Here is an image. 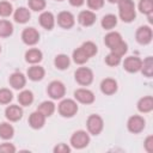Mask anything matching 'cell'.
Segmentation results:
<instances>
[{"instance_id": "4", "label": "cell", "mask_w": 153, "mask_h": 153, "mask_svg": "<svg viewBox=\"0 0 153 153\" xmlns=\"http://www.w3.org/2000/svg\"><path fill=\"white\" fill-rule=\"evenodd\" d=\"M88 142H90V136H88V134H87L86 131H84V130H78V131H75V133L72 135V137H71V143H72V146H73L74 148H76V149H81V148L86 147V146L88 145Z\"/></svg>"}, {"instance_id": "39", "label": "cell", "mask_w": 153, "mask_h": 153, "mask_svg": "<svg viewBox=\"0 0 153 153\" xmlns=\"http://www.w3.org/2000/svg\"><path fill=\"white\" fill-rule=\"evenodd\" d=\"M87 5L92 10H99L104 5V0H87Z\"/></svg>"}, {"instance_id": "1", "label": "cell", "mask_w": 153, "mask_h": 153, "mask_svg": "<svg viewBox=\"0 0 153 153\" xmlns=\"http://www.w3.org/2000/svg\"><path fill=\"white\" fill-rule=\"evenodd\" d=\"M117 4H118L120 18L126 23L133 22L136 17L135 4L133 2V0H120Z\"/></svg>"}, {"instance_id": "16", "label": "cell", "mask_w": 153, "mask_h": 153, "mask_svg": "<svg viewBox=\"0 0 153 153\" xmlns=\"http://www.w3.org/2000/svg\"><path fill=\"white\" fill-rule=\"evenodd\" d=\"M44 122H45V116L43 114H41L39 111H35L30 115L29 117V124L31 128L33 129H39L44 126Z\"/></svg>"}, {"instance_id": "22", "label": "cell", "mask_w": 153, "mask_h": 153, "mask_svg": "<svg viewBox=\"0 0 153 153\" xmlns=\"http://www.w3.org/2000/svg\"><path fill=\"white\" fill-rule=\"evenodd\" d=\"M30 17H31L30 11L26 7H19L14 12V20L19 24H24V23L29 22Z\"/></svg>"}, {"instance_id": "43", "label": "cell", "mask_w": 153, "mask_h": 153, "mask_svg": "<svg viewBox=\"0 0 153 153\" xmlns=\"http://www.w3.org/2000/svg\"><path fill=\"white\" fill-rule=\"evenodd\" d=\"M85 2V0H69V4L74 7H79Z\"/></svg>"}, {"instance_id": "46", "label": "cell", "mask_w": 153, "mask_h": 153, "mask_svg": "<svg viewBox=\"0 0 153 153\" xmlns=\"http://www.w3.org/2000/svg\"><path fill=\"white\" fill-rule=\"evenodd\" d=\"M57 1H62V0H57Z\"/></svg>"}, {"instance_id": "38", "label": "cell", "mask_w": 153, "mask_h": 153, "mask_svg": "<svg viewBox=\"0 0 153 153\" xmlns=\"http://www.w3.org/2000/svg\"><path fill=\"white\" fill-rule=\"evenodd\" d=\"M105 62H106V65L108 66H117V65H120V62H121V56H118V55H116V54H114V53H110L106 57H105Z\"/></svg>"}, {"instance_id": "29", "label": "cell", "mask_w": 153, "mask_h": 153, "mask_svg": "<svg viewBox=\"0 0 153 153\" xmlns=\"http://www.w3.org/2000/svg\"><path fill=\"white\" fill-rule=\"evenodd\" d=\"M100 24H102V26H103L104 29L111 30V29L115 27L116 24H117V17H116L115 14H106V16L103 17Z\"/></svg>"}, {"instance_id": "34", "label": "cell", "mask_w": 153, "mask_h": 153, "mask_svg": "<svg viewBox=\"0 0 153 153\" xmlns=\"http://www.w3.org/2000/svg\"><path fill=\"white\" fill-rule=\"evenodd\" d=\"M12 98L13 94L8 88H0V104H8Z\"/></svg>"}, {"instance_id": "36", "label": "cell", "mask_w": 153, "mask_h": 153, "mask_svg": "<svg viewBox=\"0 0 153 153\" xmlns=\"http://www.w3.org/2000/svg\"><path fill=\"white\" fill-rule=\"evenodd\" d=\"M11 13H12V5L8 1H1L0 2V16L8 17Z\"/></svg>"}, {"instance_id": "21", "label": "cell", "mask_w": 153, "mask_h": 153, "mask_svg": "<svg viewBox=\"0 0 153 153\" xmlns=\"http://www.w3.org/2000/svg\"><path fill=\"white\" fill-rule=\"evenodd\" d=\"M44 68L41 67V66H32L27 69V76L30 80L32 81H38V80H42L43 76H44Z\"/></svg>"}, {"instance_id": "2", "label": "cell", "mask_w": 153, "mask_h": 153, "mask_svg": "<svg viewBox=\"0 0 153 153\" xmlns=\"http://www.w3.org/2000/svg\"><path fill=\"white\" fill-rule=\"evenodd\" d=\"M78 105L73 99H63L59 104V112L63 117H72L76 114Z\"/></svg>"}, {"instance_id": "23", "label": "cell", "mask_w": 153, "mask_h": 153, "mask_svg": "<svg viewBox=\"0 0 153 153\" xmlns=\"http://www.w3.org/2000/svg\"><path fill=\"white\" fill-rule=\"evenodd\" d=\"M43 55H42V51L36 49V48H32V49H29L26 53H25V60L29 62V63H38L41 60H42Z\"/></svg>"}, {"instance_id": "15", "label": "cell", "mask_w": 153, "mask_h": 153, "mask_svg": "<svg viewBox=\"0 0 153 153\" xmlns=\"http://www.w3.org/2000/svg\"><path fill=\"white\" fill-rule=\"evenodd\" d=\"M38 20H39L41 26L44 27L45 30H51L54 27L55 18H54V16H53L51 12H48V11L42 12L41 16H39V18H38Z\"/></svg>"}, {"instance_id": "10", "label": "cell", "mask_w": 153, "mask_h": 153, "mask_svg": "<svg viewBox=\"0 0 153 153\" xmlns=\"http://www.w3.org/2000/svg\"><path fill=\"white\" fill-rule=\"evenodd\" d=\"M141 65H142V60L139 59L137 56H129L124 60L123 62V67L127 72L129 73H136L141 69Z\"/></svg>"}, {"instance_id": "37", "label": "cell", "mask_w": 153, "mask_h": 153, "mask_svg": "<svg viewBox=\"0 0 153 153\" xmlns=\"http://www.w3.org/2000/svg\"><path fill=\"white\" fill-rule=\"evenodd\" d=\"M29 7L36 12L42 11L45 7V0H29Z\"/></svg>"}, {"instance_id": "35", "label": "cell", "mask_w": 153, "mask_h": 153, "mask_svg": "<svg viewBox=\"0 0 153 153\" xmlns=\"http://www.w3.org/2000/svg\"><path fill=\"white\" fill-rule=\"evenodd\" d=\"M127 50H128V45H127V43H126L124 41H122V42L118 43L115 48L111 49V53H114V54H116V55H118V56H123V55L127 53Z\"/></svg>"}, {"instance_id": "40", "label": "cell", "mask_w": 153, "mask_h": 153, "mask_svg": "<svg viewBox=\"0 0 153 153\" xmlns=\"http://www.w3.org/2000/svg\"><path fill=\"white\" fill-rule=\"evenodd\" d=\"M0 152H2V153H13V152H16V147L12 143L5 142V143L0 145Z\"/></svg>"}, {"instance_id": "7", "label": "cell", "mask_w": 153, "mask_h": 153, "mask_svg": "<svg viewBox=\"0 0 153 153\" xmlns=\"http://www.w3.org/2000/svg\"><path fill=\"white\" fill-rule=\"evenodd\" d=\"M145 120L143 117L139 116V115H134L131 116L129 120H128V123H127V127H128V130L130 133H134V134H137V133H141L145 128Z\"/></svg>"}, {"instance_id": "13", "label": "cell", "mask_w": 153, "mask_h": 153, "mask_svg": "<svg viewBox=\"0 0 153 153\" xmlns=\"http://www.w3.org/2000/svg\"><path fill=\"white\" fill-rule=\"evenodd\" d=\"M5 116H6L7 120H10L12 122H16V121H18V120L22 118V116H23V109L19 105H10L5 110Z\"/></svg>"}, {"instance_id": "5", "label": "cell", "mask_w": 153, "mask_h": 153, "mask_svg": "<svg viewBox=\"0 0 153 153\" xmlns=\"http://www.w3.org/2000/svg\"><path fill=\"white\" fill-rule=\"evenodd\" d=\"M86 126H87L88 131H90L92 135H98V134L103 130L104 123H103V120H102L100 116H98V115H91V116H88V118H87Z\"/></svg>"}, {"instance_id": "24", "label": "cell", "mask_w": 153, "mask_h": 153, "mask_svg": "<svg viewBox=\"0 0 153 153\" xmlns=\"http://www.w3.org/2000/svg\"><path fill=\"white\" fill-rule=\"evenodd\" d=\"M37 111H39L41 114H43L45 117H49L54 114L55 111V104L53 102H49V100H45V102H42L38 108H37Z\"/></svg>"}, {"instance_id": "26", "label": "cell", "mask_w": 153, "mask_h": 153, "mask_svg": "<svg viewBox=\"0 0 153 153\" xmlns=\"http://www.w3.org/2000/svg\"><path fill=\"white\" fill-rule=\"evenodd\" d=\"M69 63H71L69 57H68L67 55H65V54H60V55H57V56L55 57V60H54V65H55V67H56L57 69H61V71L68 68V67H69Z\"/></svg>"}, {"instance_id": "19", "label": "cell", "mask_w": 153, "mask_h": 153, "mask_svg": "<svg viewBox=\"0 0 153 153\" xmlns=\"http://www.w3.org/2000/svg\"><path fill=\"white\" fill-rule=\"evenodd\" d=\"M123 39L121 37V35L118 32H109L105 37H104V43L106 44V47L111 50L112 48H115L118 43H121Z\"/></svg>"}, {"instance_id": "6", "label": "cell", "mask_w": 153, "mask_h": 153, "mask_svg": "<svg viewBox=\"0 0 153 153\" xmlns=\"http://www.w3.org/2000/svg\"><path fill=\"white\" fill-rule=\"evenodd\" d=\"M47 92L48 94L53 98V99H60L65 96L66 93V87L65 85L61 82V81H57V80H54L49 84L48 88H47Z\"/></svg>"}, {"instance_id": "12", "label": "cell", "mask_w": 153, "mask_h": 153, "mask_svg": "<svg viewBox=\"0 0 153 153\" xmlns=\"http://www.w3.org/2000/svg\"><path fill=\"white\" fill-rule=\"evenodd\" d=\"M57 24L63 29H71L74 25V16L68 11H62L57 14Z\"/></svg>"}, {"instance_id": "28", "label": "cell", "mask_w": 153, "mask_h": 153, "mask_svg": "<svg viewBox=\"0 0 153 153\" xmlns=\"http://www.w3.org/2000/svg\"><path fill=\"white\" fill-rule=\"evenodd\" d=\"M13 134H14V129L10 123L4 122V123L0 124V137L1 139L8 140L13 136Z\"/></svg>"}, {"instance_id": "9", "label": "cell", "mask_w": 153, "mask_h": 153, "mask_svg": "<svg viewBox=\"0 0 153 153\" xmlns=\"http://www.w3.org/2000/svg\"><path fill=\"white\" fill-rule=\"evenodd\" d=\"M136 41L140 44H148L152 41V29L149 26H140L135 33Z\"/></svg>"}, {"instance_id": "25", "label": "cell", "mask_w": 153, "mask_h": 153, "mask_svg": "<svg viewBox=\"0 0 153 153\" xmlns=\"http://www.w3.org/2000/svg\"><path fill=\"white\" fill-rule=\"evenodd\" d=\"M140 71L147 78H151L153 75V60H152L151 56H147L142 61V65H141V69Z\"/></svg>"}, {"instance_id": "31", "label": "cell", "mask_w": 153, "mask_h": 153, "mask_svg": "<svg viewBox=\"0 0 153 153\" xmlns=\"http://www.w3.org/2000/svg\"><path fill=\"white\" fill-rule=\"evenodd\" d=\"M13 32V25L8 20H0V37H10Z\"/></svg>"}, {"instance_id": "33", "label": "cell", "mask_w": 153, "mask_h": 153, "mask_svg": "<svg viewBox=\"0 0 153 153\" xmlns=\"http://www.w3.org/2000/svg\"><path fill=\"white\" fill-rule=\"evenodd\" d=\"M81 48L87 54L88 57H91V56H93V55L97 54V45L93 42H90V41L88 42H85V43H82Z\"/></svg>"}, {"instance_id": "44", "label": "cell", "mask_w": 153, "mask_h": 153, "mask_svg": "<svg viewBox=\"0 0 153 153\" xmlns=\"http://www.w3.org/2000/svg\"><path fill=\"white\" fill-rule=\"evenodd\" d=\"M109 2H111V4H115V2H118L120 0H108Z\"/></svg>"}, {"instance_id": "45", "label": "cell", "mask_w": 153, "mask_h": 153, "mask_svg": "<svg viewBox=\"0 0 153 153\" xmlns=\"http://www.w3.org/2000/svg\"><path fill=\"white\" fill-rule=\"evenodd\" d=\"M0 51H1V47H0Z\"/></svg>"}, {"instance_id": "3", "label": "cell", "mask_w": 153, "mask_h": 153, "mask_svg": "<svg viewBox=\"0 0 153 153\" xmlns=\"http://www.w3.org/2000/svg\"><path fill=\"white\" fill-rule=\"evenodd\" d=\"M75 80L78 84L82 85V86H87L92 82L93 80V73L90 68L87 67H80L75 71Z\"/></svg>"}, {"instance_id": "11", "label": "cell", "mask_w": 153, "mask_h": 153, "mask_svg": "<svg viewBox=\"0 0 153 153\" xmlns=\"http://www.w3.org/2000/svg\"><path fill=\"white\" fill-rule=\"evenodd\" d=\"M74 97L78 102L82 104H91L94 102V94L92 91L86 90V88H78L74 92Z\"/></svg>"}, {"instance_id": "17", "label": "cell", "mask_w": 153, "mask_h": 153, "mask_svg": "<svg viewBox=\"0 0 153 153\" xmlns=\"http://www.w3.org/2000/svg\"><path fill=\"white\" fill-rule=\"evenodd\" d=\"M78 22L82 26H91L96 22V14L92 11H81L78 16Z\"/></svg>"}, {"instance_id": "27", "label": "cell", "mask_w": 153, "mask_h": 153, "mask_svg": "<svg viewBox=\"0 0 153 153\" xmlns=\"http://www.w3.org/2000/svg\"><path fill=\"white\" fill-rule=\"evenodd\" d=\"M18 102H19L20 105H24V106L30 105L33 102V94H32V92L29 91V90L22 91L19 93V96H18Z\"/></svg>"}, {"instance_id": "42", "label": "cell", "mask_w": 153, "mask_h": 153, "mask_svg": "<svg viewBox=\"0 0 153 153\" xmlns=\"http://www.w3.org/2000/svg\"><path fill=\"white\" fill-rule=\"evenodd\" d=\"M54 152L55 153H68V152H71V148L66 143H59L57 146H55Z\"/></svg>"}, {"instance_id": "32", "label": "cell", "mask_w": 153, "mask_h": 153, "mask_svg": "<svg viewBox=\"0 0 153 153\" xmlns=\"http://www.w3.org/2000/svg\"><path fill=\"white\" fill-rule=\"evenodd\" d=\"M139 10L141 13L145 14H152L153 12V0H140L139 2Z\"/></svg>"}, {"instance_id": "18", "label": "cell", "mask_w": 153, "mask_h": 153, "mask_svg": "<svg viewBox=\"0 0 153 153\" xmlns=\"http://www.w3.org/2000/svg\"><path fill=\"white\" fill-rule=\"evenodd\" d=\"M25 82H26V79L24 76V74L19 73V72H16V73H12L11 76H10V85L16 88V90H20L25 86Z\"/></svg>"}, {"instance_id": "14", "label": "cell", "mask_w": 153, "mask_h": 153, "mask_svg": "<svg viewBox=\"0 0 153 153\" xmlns=\"http://www.w3.org/2000/svg\"><path fill=\"white\" fill-rule=\"evenodd\" d=\"M100 91L104 94H114L117 91V81L111 78H106L100 82Z\"/></svg>"}, {"instance_id": "41", "label": "cell", "mask_w": 153, "mask_h": 153, "mask_svg": "<svg viewBox=\"0 0 153 153\" xmlns=\"http://www.w3.org/2000/svg\"><path fill=\"white\" fill-rule=\"evenodd\" d=\"M143 146H145V149H146L148 153H152V152H153V136H152V135H149V136L146 137Z\"/></svg>"}, {"instance_id": "8", "label": "cell", "mask_w": 153, "mask_h": 153, "mask_svg": "<svg viewBox=\"0 0 153 153\" xmlns=\"http://www.w3.org/2000/svg\"><path fill=\"white\" fill-rule=\"evenodd\" d=\"M22 39L27 45H33L39 41V33L35 27H26L22 32Z\"/></svg>"}, {"instance_id": "20", "label": "cell", "mask_w": 153, "mask_h": 153, "mask_svg": "<svg viewBox=\"0 0 153 153\" xmlns=\"http://www.w3.org/2000/svg\"><path fill=\"white\" fill-rule=\"evenodd\" d=\"M137 109L140 112H149L153 110V97L151 96H146L143 98H141L139 102H137Z\"/></svg>"}, {"instance_id": "30", "label": "cell", "mask_w": 153, "mask_h": 153, "mask_svg": "<svg viewBox=\"0 0 153 153\" xmlns=\"http://www.w3.org/2000/svg\"><path fill=\"white\" fill-rule=\"evenodd\" d=\"M88 59H90V57H88L87 54L82 50L81 47L78 48V49H75V50L73 51V61H74L75 63H78V65H82V63L87 62Z\"/></svg>"}]
</instances>
